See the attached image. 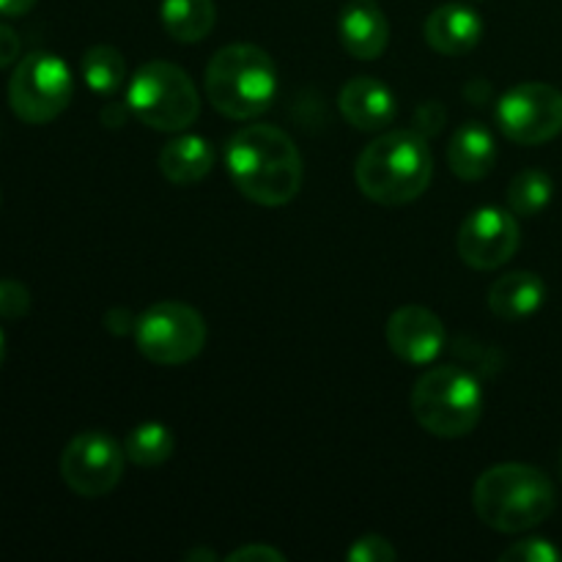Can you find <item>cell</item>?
Instances as JSON below:
<instances>
[{
    "label": "cell",
    "instance_id": "16",
    "mask_svg": "<svg viewBox=\"0 0 562 562\" xmlns=\"http://www.w3.org/2000/svg\"><path fill=\"white\" fill-rule=\"evenodd\" d=\"M547 302V283L536 272H510L488 289V307L503 322H525Z\"/></svg>",
    "mask_w": 562,
    "mask_h": 562
},
{
    "label": "cell",
    "instance_id": "3",
    "mask_svg": "<svg viewBox=\"0 0 562 562\" xmlns=\"http://www.w3.org/2000/svg\"><path fill=\"white\" fill-rule=\"evenodd\" d=\"M472 508L486 527L516 536L543 525L554 514L558 492L538 467L497 464L475 481Z\"/></svg>",
    "mask_w": 562,
    "mask_h": 562
},
{
    "label": "cell",
    "instance_id": "6",
    "mask_svg": "<svg viewBox=\"0 0 562 562\" xmlns=\"http://www.w3.org/2000/svg\"><path fill=\"white\" fill-rule=\"evenodd\" d=\"M126 102L140 124L159 132H181L195 124L201 113L195 82L181 66L148 60L132 75Z\"/></svg>",
    "mask_w": 562,
    "mask_h": 562
},
{
    "label": "cell",
    "instance_id": "10",
    "mask_svg": "<svg viewBox=\"0 0 562 562\" xmlns=\"http://www.w3.org/2000/svg\"><path fill=\"white\" fill-rule=\"evenodd\" d=\"M126 453L110 434L82 431L60 453V477L86 499L104 497L124 475Z\"/></svg>",
    "mask_w": 562,
    "mask_h": 562
},
{
    "label": "cell",
    "instance_id": "29",
    "mask_svg": "<svg viewBox=\"0 0 562 562\" xmlns=\"http://www.w3.org/2000/svg\"><path fill=\"white\" fill-rule=\"evenodd\" d=\"M3 360H5V335L3 329H0V366H3Z\"/></svg>",
    "mask_w": 562,
    "mask_h": 562
},
{
    "label": "cell",
    "instance_id": "15",
    "mask_svg": "<svg viewBox=\"0 0 562 562\" xmlns=\"http://www.w3.org/2000/svg\"><path fill=\"white\" fill-rule=\"evenodd\" d=\"M483 38V20L475 9L464 3H445L434 9L426 20V42L439 55H464L475 49Z\"/></svg>",
    "mask_w": 562,
    "mask_h": 562
},
{
    "label": "cell",
    "instance_id": "22",
    "mask_svg": "<svg viewBox=\"0 0 562 562\" xmlns=\"http://www.w3.org/2000/svg\"><path fill=\"white\" fill-rule=\"evenodd\" d=\"M554 195V181L552 176L543 173V170L530 168L521 170L514 176L508 187V206L510 212L519 214V217H536L543 209L552 203Z\"/></svg>",
    "mask_w": 562,
    "mask_h": 562
},
{
    "label": "cell",
    "instance_id": "12",
    "mask_svg": "<svg viewBox=\"0 0 562 562\" xmlns=\"http://www.w3.org/2000/svg\"><path fill=\"white\" fill-rule=\"evenodd\" d=\"M387 346L398 360L409 366H428L442 355L448 344L442 318L423 305H404L387 318Z\"/></svg>",
    "mask_w": 562,
    "mask_h": 562
},
{
    "label": "cell",
    "instance_id": "2",
    "mask_svg": "<svg viewBox=\"0 0 562 562\" xmlns=\"http://www.w3.org/2000/svg\"><path fill=\"white\" fill-rule=\"evenodd\" d=\"M357 187L382 206H406L428 190L434 159L426 137L415 130L384 132L366 146L355 165Z\"/></svg>",
    "mask_w": 562,
    "mask_h": 562
},
{
    "label": "cell",
    "instance_id": "18",
    "mask_svg": "<svg viewBox=\"0 0 562 562\" xmlns=\"http://www.w3.org/2000/svg\"><path fill=\"white\" fill-rule=\"evenodd\" d=\"M214 168V148L209 140L198 135H181L176 140L165 143L159 151V170L168 181L179 187L198 184L206 179Z\"/></svg>",
    "mask_w": 562,
    "mask_h": 562
},
{
    "label": "cell",
    "instance_id": "9",
    "mask_svg": "<svg viewBox=\"0 0 562 562\" xmlns=\"http://www.w3.org/2000/svg\"><path fill=\"white\" fill-rule=\"evenodd\" d=\"M497 124L519 146H541L562 132V91L549 82H519L497 102Z\"/></svg>",
    "mask_w": 562,
    "mask_h": 562
},
{
    "label": "cell",
    "instance_id": "21",
    "mask_svg": "<svg viewBox=\"0 0 562 562\" xmlns=\"http://www.w3.org/2000/svg\"><path fill=\"white\" fill-rule=\"evenodd\" d=\"M176 437L162 423H140L124 442V453L137 467H159L173 456Z\"/></svg>",
    "mask_w": 562,
    "mask_h": 562
},
{
    "label": "cell",
    "instance_id": "5",
    "mask_svg": "<svg viewBox=\"0 0 562 562\" xmlns=\"http://www.w3.org/2000/svg\"><path fill=\"white\" fill-rule=\"evenodd\" d=\"M409 401L415 420L442 439L467 437L483 417L481 382L459 366H439L423 373Z\"/></svg>",
    "mask_w": 562,
    "mask_h": 562
},
{
    "label": "cell",
    "instance_id": "13",
    "mask_svg": "<svg viewBox=\"0 0 562 562\" xmlns=\"http://www.w3.org/2000/svg\"><path fill=\"white\" fill-rule=\"evenodd\" d=\"M340 115L360 132H382L395 121V97L376 77H355L340 88Z\"/></svg>",
    "mask_w": 562,
    "mask_h": 562
},
{
    "label": "cell",
    "instance_id": "24",
    "mask_svg": "<svg viewBox=\"0 0 562 562\" xmlns=\"http://www.w3.org/2000/svg\"><path fill=\"white\" fill-rule=\"evenodd\" d=\"M31 311V294L16 280H0V318L16 322Z\"/></svg>",
    "mask_w": 562,
    "mask_h": 562
},
{
    "label": "cell",
    "instance_id": "17",
    "mask_svg": "<svg viewBox=\"0 0 562 562\" xmlns=\"http://www.w3.org/2000/svg\"><path fill=\"white\" fill-rule=\"evenodd\" d=\"M497 162V143L477 121L461 126L448 146V165L461 181H481Z\"/></svg>",
    "mask_w": 562,
    "mask_h": 562
},
{
    "label": "cell",
    "instance_id": "27",
    "mask_svg": "<svg viewBox=\"0 0 562 562\" xmlns=\"http://www.w3.org/2000/svg\"><path fill=\"white\" fill-rule=\"evenodd\" d=\"M231 562H256V560H269V562H280L285 560L283 552L272 547H258V543H250V547H241L236 552L228 554Z\"/></svg>",
    "mask_w": 562,
    "mask_h": 562
},
{
    "label": "cell",
    "instance_id": "4",
    "mask_svg": "<svg viewBox=\"0 0 562 562\" xmlns=\"http://www.w3.org/2000/svg\"><path fill=\"white\" fill-rule=\"evenodd\" d=\"M278 93V69L267 49L256 44H228L206 66V97L214 110L234 121L267 113Z\"/></svg>",
    "mask_w": 562,
    "mask_h": 562
},
{
    "label": "cell",
    "instance_id": "26",
    "mask_svg": "<svg viewBox=\"0 0 562 562\" xmlns=\"http://www.w3.org/2000/svg\"><path fill=\"white\" fill-rule=\"evenodd\" d=\"M20 49H22V42L20 36H16L14 27L0 22V69L16 64V60H20Z\"/></svg>",
    "mask_w": 562,
    "mask_h": 562
},
{
    "label": "cell",
    "instance_id": "7",
    "mask_svg": "<svg viewBox=\"0 0 562 562\" xmlns=\"http://www.w3.org/2000/svg\"><path fill=\"white\" fill-rule=\"evenodd\" d=\"M75 80L64 58L53 53H31L16 60L9 80V104L25 124L42 126L58 119L71 102Z\"/></svg>",
    "mask_w": 562,
    "mask_h": 562
},
{
    "label": "cell",
    "instance_id": "28",
    "mask_svg": "<svg viewBox=\"0 0 562 562\" xmlns=\"http://www.w3.org/2000/svg\"><path fill=\"white\" fill-rule=\"evenodd\" d=\"M36 5V0H0V14L3 16H22Z\"/></svg>",
    "mask_w": 562,
    "mask_h": 562
},
{
    "label": "cell",
    "instance_id": "1",
    "mask_svg": "<svg viewBox=\"0 0 562 562\" xmlns=\"http://www.w3.org/2000/svg\"><path fill=\"white\" fill-rule=\"evenodd\" d=\"M225 165L236 190L258 206H285L300 195L305 181L300 148L272 124H250L236 132Z\"/></svg>",
    "mask_w": 562,
    "mask_h": 562
},
{
    "label": "cell",
    "instance_id": "23",
    "mask_svg": "<svg viewBox=\"0 0 562 562\" xmlns=\"http://www.w3.org/2000/svg\"><path fill=\"white\" fill-rule=\"evenodd\" d=\"M503 562H560L562 552L547 538H525L499 554Z\"/></svg>",
    "mask_w": 562,
    "mask_h": 562
},
{
    "label": "cell",
    "instance_id": "30",
    "mask_svg": "<svg viewBox=\"0 0 562 562\" xmlns=\"http://www.w3.org/2000/svg\"><path fill=\"white\" fill-rule=\"evenodd\" d=\"M560 472H562V459H560Z\"/></svg>",
    "mask_w": 562,
    "mask_h": 562
},
{
    "label": "cell",
    "instance_id": "8",
    "mask_svg": "<svg viewBox=\"0 0 562 562\" xmlns=\"http://www.w3.org/2000/svg\"><path fill=\"white\" fill-rule=\"evenodd\" d=\"M137 349L157 366H184L206 346V322L184 302H157L135 322Z\"/></svg>",
    "mask_w": 562,
    "mask_h": 562
},
{
    "label": "cell",
    "instance_id": "19",
    "mask_svg": "<svg viewBox=\"0 0 562 562\" xmlns=\"http://www.w3.org/2000/svg\"><path fill=\"white\" fill-rule=\"evenodd\" d=\"M162 27L181 44H195L212 33L217 22L214 0H162Z\"/></svg>",
    "mask_w": 562,
    "mask_h": 562
},
{
    "label": "cell",
    "instance_id": "11",
    "mask_svg": "<svg viewBox=\"0 0 562 562\" xmlns=\"http://www.w3.org/2000/svg\"><path fill=\"white\" fill-rule=\"evenodd\" d=\"M519 241L521 234L514 212L483 206L475 209L461 223L459 236H456V250L467 267L477 269V272H492L516 256Z\"/></svg>",
    "mask_w": 562,
    "mask_h": 562
},
{
    "label": "cell",
    "instance_id": "20",
    "mask_svg": "<svg viewBox=\"0 0 562 562\" xmlns=\"http://www.w3.org/2000/svg\"><path fill=\"white\" fill-rule=\"evenodd\" d=\"M82 80L88 82L93 93L99 97H113L126 80V60L110 44H97V47L86 49L80 60Z\"/></svg>",
    "mask_w": 562,
    "mask_h": 562
},
{
    "label": "cell",
    "instance_id": "25",
    "mask_svg": "<svg viewBox=\"0 0 562 562\" xmlns=\"http://www.w3.org/2000/svg\"><path fill=\"white\" fill-rule=\"evenodd\" d=\"M398 558L393 543L382 536H362L360 541H355V547L346 552V560L351 562H393Z\"/></svg>",
    "mask_w": 562,
    "mask_h": 562
},
{
    "label": "cell",
    "instance_id": "14",
    "mask_svg": "<svg viewBox=\"0 0 562 562\" xmlns=\"http://www.w3.org/2000/svg\"><path fill=\"white\" fill-rule=\"evenodd\" d=\"M338 36L357 60H376L390 44V22L373 0H355L340 11Z\"/></svg>",
    "mask_w": 562,
    "mask_h": 562
}]
</instances>
